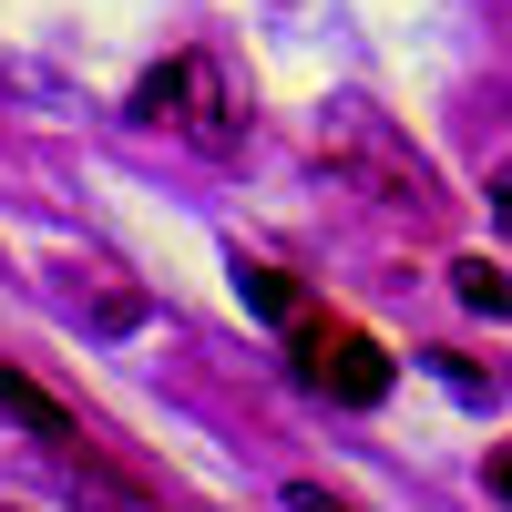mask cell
<instances>
[{
    "label": "cell",
    "instance_id": "cell-1",
    "mask_svg": "<svg viewBox=\"0 0 512 512\" xmlns=\"http://www.w3.org/2000/svg\"><path fill=\"white\" fill-rule=\"evenodd\" d=\"M318 154H328L359 195H379V205H410V216L431 205V164H420V154L390 134V113H369V103H328Z\"/></svg>",
    "mask_w": 512,
    "mask_h": 512
},
{
    "label": "cell",
    "instance_id": "cell-2",
    "mask_svg": "<svg viewBox=\"0 0 512 512\" xmlns=\"http://www.w3.org/2000/svg\"><path fill=\"white\" fill-rule=\"evenodd\" d=\"M134 123H175L185 144H205V154H236L226 82H216V62H205V52H185V62L144 72V82H134Z\"/></svg>",
    "mask_w": 512,
    "mask_h": 512
},
{
    "label": "cell",
    "instance_id": "cell-3",
    "mask_svg": "<svg viewBox=\"0 0 512 512\" xmlns=\"http://www.w3.org/2000/svg\"><path fill=\"white\" fill-rule=\"evenodd\" d=\"M297 369H308L328 400H349V410L390 400V349H379L369 328H318V318H297Z\"/></svg>",
    "mask_w": 512,
    "mask_h": 512
},
{
    "label": "cell",
    "instance_id": "cell-4",
    "mask_svg": "<svg viewBox=\"0 0 512 512\" xmlns=\"http://www.w3.org/2000/svg\"><path fill=\"white\" fill-rule=\"evenodd\" d=\"M0 420H21L31 441H52V451H82V420L41 390V379H21V369H0Z\"/></svg>",
    "mask_w": 512,
    "mask_h": 512
},
{
    "label": "cell",
    "instance_id": "cell-5",
    "mask_svg": "<svg viewBox=\"0 0 512 512\" xmlns=\"http://www.w3.org/2000/svg\"><path fill=\"white\" fill-rule=\"evenodd\" d=\"M451 287H461V308H482V318H512V277L492 267V256H461V267H451Z\"/></svg>",
    "mask_w": 512,
    "mask_h": 512
},
{
    "label": "cell",
    "instance_id": "cell-6",
    "mask_svg": "<svg viewBox=\"0 0 512 512\" xmlns=\"http://www.w3.org/2000/svg\"><path fill=\"white\" fill-rule=\"evenodd\" d=\"M236 287H246L256 318H297V277L287 267H236Z\"/></svg>",
    "mask_w": 512,
    "mask_h": 512
},
{
    "label": "cell",
    "instance_id": "cell-7",
    "mask_svg": "<svg viewBox=\"0 0 512 512\" xmlns=\"http://www.w3.org/2000/svg\"><path fill=\"white\" fill-rule=\"evenodd\" d=\"M482 195H492V216L512 226V164H492V175H482Z\"/></svg>",
    "mask_w": 512,
    "mask_h": 512
},
{
    "label": "cell",
    "instance_id": "cell-8",
    "mask_svg": "<svg viewBox=\"0 0 512 512\" xmlns=\"http://www.w3.org/2000/svg\"><path fill=\"white\" fill-rule=\"evenodd\" d=\"M482 482H492V492H502V502H512V441H502V451H492V461H482Z\"/></svg>",
    "mask_w": 512,
    "mask_h": 512
}]
</instances>
